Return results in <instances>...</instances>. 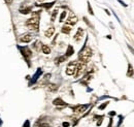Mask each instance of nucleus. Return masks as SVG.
Listing matches in <instances>:
<instances>
[{
	"label": "nucleus",
	"mask_w": 134,
	"mask_h": 127,
	"mask_svg": "<svg viewBox=\"0 0 134 127\" xmlns=\"http://www.w3.org/2000/svg\"><path fill=\"white\" fill-rule=\"evenodd\" d=\"M67 15V12H62V14H61V16H60V22H63V21H65V17Z\"/></svg>",
	"instance_id": "20"
},
{
	"label": "nucleus",
	"mask_w": 134,
	"mask_h": 127,
	"mask_svg": "<svg viewBox=\"0 0 134 127\" xmlns=\"http://www.w3.org/2000/svg\"><path fill=\"white\" fill-rule=\"evenodd\" d=\"M92 56V50L90 47H85L79 54V60L80 62H83V63H88V61L90 60Z\"/></svg>",
	"instance_id": "1"
},
{
	"label": "nucleus",
	"mask_w": 134,
	"mask_h": 127,
	"mask_svg": "<svg viewBox=\"0 0 134 127\" xmlns=\"http://www.w3.org/2000/svg\"><path fill=\"white\" fill-rule=\"evenodd\" d=\"M87 68V64L83 63V62H77V66H76V70H75V73H74V77L75 78H80L83 73L85 72Z\"/></svg>",
	"instance_id": "4"
},
{
	"label": "nucleus",
	"mask_w": 134,
	"mask_h": 127,
	"mask_svg": "<svg viewBox=\"0 0 134 127\" xmlns=\"http://www.w3.org/2000/svg\"><path fill=\"white\" fill-rule=\"evenodd\" d=\"M41 51H42L43 54L49 55V54L51 53V48L49 47V46H47V45H42V46H41Z\"/></svg>",
	"instance_id": "13"
},
{
	"label": "nucleus",
	"mask_w": 134,
	"mask_h": 127,
	"mask_svg": "<svg viewBox=\"0 0 134 127\" xmlns=\"http://www.w3.org/2000/svg\"><path fill=\"white\" fill-rule=\"evenodd\" d=\"M58 15V9H54V12L52 13V16H51V21L54 22L56 20V17Z\"/></svg>",
	"instance_id": "18"
},
{
	"label": "nucleus",
	"mask_w": 134,
	"mask_h": 127,
	"mask_svg": "<svg viewBox=\"0 0 134 127\" xmlns=\"http://www.w3.org/2000/svg\"><path fill=\"white\" fill-rule=\"evenodd\" d=\"M55 33V27H50L47 31L44 32V36H47V37H52L53 36V34Z\"/></svg>",
	"instance_id": "12"
},
{
	"label": "nucleus",
	"mask_w": 134,
	"mask_h": 127,
	"mask_svg": "<svg viewBox=\"0 0 134 127\" xmlns=\"http://www.w3.org/2000/svg\"><path fill=\"white\" fill-rule=\"evenodd\" d=\"M71 27H72V26L65 24V25L61 28V31H62V33H64V34H69V33L71 32V30H72V28H71Z\"/></svg>",
	"instance_id": "9"
},
{
	"label": "nucleus",
	"mask_w": 134,
	"mask_h": 127,
	"mask_svg": "<svg viewBox=\"0 0 134 127\" xmlns=\"http://www.w3.org/2000/svg\"><path fill=\"white\" fill-rule=\"evenodd\" d=\"M69 125H70V124H69L68 122H64V123H63V126L64 127H68Z\"/></svg>",
	"instance_id": "26"
},
{
	"label": "nucleus",
	"mask_w": 134,
	"mask_h": 127,
	"mask_svg": "<svg viewBox=\"0 0 134 127\" xmlns=\"http://www.w3.org/2000/svg\"><path fill=\"white\" fill-rule=\"evenodd\" d=\"M21 51H22V54L24 55L25 58H28L31 56V51L29 50V48H22Z\"/></svg>",
	"instance_id": "10"
},
{
	"label": "nucleus",
	"mask_w": 134,
	"mask_h": 127,
	"mask_svg": "<svg viewBox=\"0 0 134 127\" xmlns=\"http://www.w3.org/2000/svg\"><path fill=\"white\" fill-rule=\"evenodd\" d=\"M87 108H88V105H85V104L84 105H76L72 110H73L74 114H82V113H84L87 110Z\"/></svg>",
	"instance_id": "7"
},
{
	"label": "nucleus",
	"mask_w": 134,
	"mask_h": 127,
	"mask_svg": "<svg viewBox=\"0 0 134 127\" xmlns=\"http://www.w3.org/2000/svg\"><path fill=\"white\" fill-rule=\"evenodd\" d=\"M53 103L55 104V105H61V107H66V103L61 99V98H56V99H54V101H53Z\"/></svg>",
	"instance_id": "11"
},
{
	"label": "nucleus",
	"mask_w": 134,
	"mask_h": 127,
	"mask_svg": "<svg viewBox=\"0 0 134 127\" xmlns=\"http://www.w3.org/2000/svg\"><path fill=\"white\" fill-rule=\"evenodd\" d=\"M5 1V3H7V4H12L13 2H14V0H4Z\"/></svg>",
	"instance_id": "25"
},
{
	"label": "nucleus",
	"mask_w": 134,
	"mask_h": 127,
	"mask_svg": "<svg viewBox=\"0 0 134 127\" xmlns=\"http://www.w3.org/2000/svg\"><path fill=\"white\" fill-rule=\"evenodd\" d=\"M77 21H79L77 17L75 16L73 13H70V14H69V16H68V18H67L65 24L70 25V26H73V25H75V24L77 23Z\"/></svg>",
	"instance_id": "5"
},
{
	"label": "nucleus",
	"mask_w": 134,
	"mask_h": 127,
	"mask_svg": "<svg viewBox=\"0 0 134 127\" xmlns=\"http://www.w3.org/2000/svg\"><path fill=\"white\" fill-rule=\"evenodd\" d=\"M107 104H108V102H105V103H103V104H101L100 107H99V109H100V110H103V109H104V108H105V107H106Z\"/></svg>",
	"instance_id": "23"
},
{
	"label": "nucleus",
	"mask_w": 134,
	"mask_h": 127,
	"mask_svg": "<svg viewBox=\"0 0 134 127\" xmlns=\"http://www.w3.org/2000/svg\"><path fill=\"white\" fill-rule=\"evenodd\" d=\"M66 58H67L66 56H63V57H60V58H58V59L56 60V61H57L56 63H57V64H59V63H61V62H64V61L66 60Z\"/></svg>",
	"instance_id": "19"
},
{
	"label": "nucleus",
	"mask_w": 134,
	"mask_h": 127,
	"mask_svg": "<svg viewBox=\"0 0 134 127\" xmlns=\"http://www.w3.org/2000/svg\"><path fill=\"white\" fill-rule=\"evenodd\" d=\"M33 39V35L31 33H24L23 35L20 36V41L24 43V44H28L30 41H32Z\"/></svg>",
	"instance_id": "6"
},
{
	"label": "nucleus",
	"mask_w": 134,
	"mask_h": 127,
	"mask_svg": "<svg viewBox=\"0 0 134 127\" xmlns=\"http://www.w3.org/2000/svg\"><path fill=\"white\" fill-rule=\"evenodd\" d=\"M88 7H89V13H90L91 15H93V10H92V7H91V5H90V3L88 4Z\"/></svg>",
	"instance_id": "24"
},
{
	"label": "nucleus",
	"mask_w": 134,
	"mask_h": 127,
	"mask_svg": "<svg viewBox=\"0 0 134 127\" xmlns=\"http://www.w3.org/2000/svg\"><path fill=\"white\" fill-rule=\"evenodd\" d=\"M74 53V49H73V47H71V46H69L68 47V49H67V52H66V57H69V56H71L72 54Z\"/></svg>",
	"instance_id": "16"
},
{
	"label": "nucleus",
	"mask_w": 134,
	"mask_h": 127,
	"mask_svg": "<svg viewBox=\"0 0 134 127\" xmlns=\"http://www.w3.org/2000/svg\"><path fill=\"white\" fill-rule=\"evenodd\" d=\"M25 25H26V27H28L30 30L38 31V28H39V16H33L32 18L28 19V20L25 22Z\"/></svg>",
	"instance_id": "2"
},
{
	"label": "nucleus",
	"mask_w": 134,
	"mask_h": 127,
	"mask_svg": "<svg viewBox=\"0 0 134 127\" xmlns=\"http://www.w3.org/2000/svg\"><path fill=\"white\" fill-rule=\"evenodd\" d=\"M21 14H24V15H26V14H30L31 13V7H26V8H22L21 10Z\"/></svg>",
	"instance_id": "17"
},
{
	"label": "nucleus",
	"mask_w": 134,
	"mask_h": 127,
	"mask_svg": "<svg viewBox=\"0 0 134 127\" xmlns=\"http://www.w3.org/2000/svg\"><path fill=\"white\" fill-rule=\"evenodd\" d=\"M39 127H50V125L49 124H41Z\"/></svg>",
	"instance_id": "27"
},
{
	"label": "nucleus",
	"mask_w": 134,
	"mask_h": 127,
	"mask_svg": "<svg viewBox=\"0 0 134 127\" xmlns=\"http://www.w3.org/2000/svg\"><path fill=\"white\" fill-rule=\"evenodd\" d=\"M39 45H40V43H39V41H36V43H34V45H33L34 49L38 50V47H39Z\"/></svg>",
	"instance_id": "22"
},
{
	"label": "nucleus",
	"mask_w": 134,
	"mask_h": 127,
	"mask_svg": "<svg viewBox=\"0 0 134 127\" xmlns=\"http://www.w3.org/2000/svg\"><path fill=\"white\" fill-rule=\"evenodd\" d=\"M54 4H55V2H51V3H49V4H40V5L43 6V7H46V8H50V7H52Z\"/></svg>",
	"instance_id": "21"
},
{
	"label": "nucleus",
	"mask_w": 134,
	"mask_h": 127,
	"mask_svg": "<svg viewBox=\"0 0 134 127\" xmlns=\"http://www.w3.org/2000/svg\"><path fill=\"white\" fill-rule=\"evenodd\" d=\"M83 35H84V30H83L82 28H79V30H77V32L75 33V35H74L73 38H74L75 41H80V40L82 39Z\"/></svg>",
	"instance_id": "8"
},
{
	"label": "nucleus",
	"mask_w": 134,
	"mask_h": 127,
	"mask_svg": "<svg viewBox=\"0 0 134 127\" xmlns=\"http://www.w3.org/2000/svg\"><path fill=\"white\" fill-rule=\"evenodd\" d=\"M38 1H40V2H42V1H46V0H38Z\"/></svg>",
	"instance_id": "28"
},
{
	"label": "nucleus",
	"mask_w": 134,
	"mask_h": 127,
	"mask_svg": "<svg viewBox=\"0 0 134 127\" xmlns=\"http://www.w3.org/2000/svg\"><path fill=\"white\" fill-rule=\"evenodd\" d=\"M48 89H49V91H51V92H54V91H57L58 86L56 84H49L48 85Z\"/></svg>",
	"instance_id": "14"
},
{
	"label": "nucleus",
	"mask_w": 134,
	"mask_h": 127,
	"mask_svg": "<svg viewBox=\"0 0 134 127\" xmlns=\"http://www.w3.org/2000/svg\"><path fill=\"white\" fill-rule=\"evenodd\" d=\"M127 77H129V78L133 77V67H132V65H131V64H129V65H128V72H127Z\"/></svg>",
	"instance_id": "15"
},
{
	"label": "nucleus",
	"mask_w": 134,
	"mask_h": 127,
	"mask_svg": "<svg viewBox=\"0 0 134 127\" xmlns=\"http://www.w3.org/2000/svg\"><path fill=\"white\" fill-rule=\"evenodd\" d=\"M76 66H77V62H76V61H71V62H69L66 67L67 76H74L75 70H76Z\"/></svg>",
	"instance_id": "3"
}]
</instances>
